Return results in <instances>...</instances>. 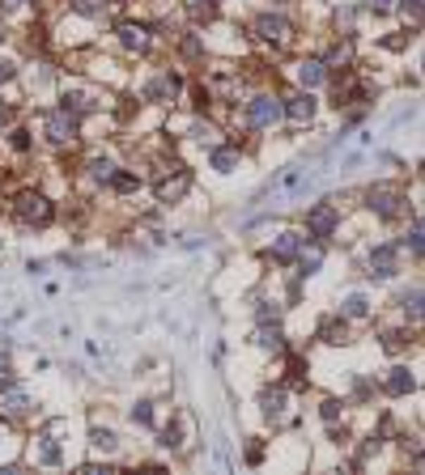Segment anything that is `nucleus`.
I'll return each mask as SVG.
<instances>
[{
  "mask_svg": "<svg viewBox=\"0 0 425 475\" xmlns=\"http://www.w3.org/2000/svg\"><path fill=\"white\" fill-rule=\"evenodd\" d=\"M89 174H94L98 183H106V178H111V174H115V166H111V162H106V157H94V162H89Z\"/></svg>",
  "mask_w": 425,
  "mask_h": 475,
  "instance_id": "5701e85b",
  "label": "nucleus"
},
{
  "mask_svg": "<svg viewBox=\"0 0 425 475\" xmlns=\"http://www.w3.org/2000/svg\"><path fill=\"white\" fill-rule=\"evenodd\" d=\"M162 445H166V450H179V445H183V441H179V429H175V424H170V429L162 433Z\"/></svg>",
  "mask_w": 425,
  "mask_h": 475,
  "instance_id": "7c9ffc66",
  "label": "nucleus"
},
{
  "mask_svg": "<svg viewBox=\"0 0 425 475\" xmlns=\"http://www.w3.org/2000/svg\"><path fill=\"white\" fill-rule=\"evenodd\" d=\"M391 5H395V0H366V9H370V13H387Z\"/></svg>",
  "mask_w": 425,
  "mask_h": 475,
  "instance_id": "f704fd0d",
  "label": "nucleus"
},
{
  "mask_svg": "<svg viewBox=\"0 0 425 475\" xmlns=\"http://www.w3.org/2000/svg\"><path fill=\"white\" fill-rule=\"evenodd\" d=\"M175 93H179V77H175V72H162L158 81L145 85V98H149V102H175Z\"/></svg>",
  "mask_w": 425,
  "mask_h": 475,
  "instance_id": "6e6552de",
  "label": "nucleus"
},
{
  "mask_svg": "<svg viewBox=\"0 0 425 475\" xmlns=\"http://www.w3.org/2000/svg\"><path fill=\"white\" fill-rule=\"evenodd\" d=\"M187 187H191V174L179 170L175 178H162V183H158V200H162V204H175V200L187 195Z\"/></svg>",
  "mask_w": 425,
  "mask_h": 475,
  "instance_id": "1a4fd4ad",
  "label": "nucleus"
},
{
  "mask_svg": "<svg viewBox=\"0 0 425 475\" xmlns=\"http://www.w3.org/2000/svg\"><path fill=\"white\" fill-rule=\"evenodd\" d=\"M72 9H77V13H89V18H94V13H98V0H72Z\"/></svg>",
  "mask_w": 425,
  "mask_h": 475,
  "instance_id": "72a5a7b5",
  "label": "nucleus"
},
{
  "mask_svg": "<svg viewBox=\"0 0 425 475\" xmlns=\"http://www.w3.org/2000/svg\"><path fill=\"white\" fill-rule=\"evenodd\" d=\"M281 115L289 119V124H310V119H315V98H310V89L289 93V98L281 102Z\"/></svg>",
  "mask_w": 425,
  "mask_h": 475,
  "instance_id": "39448f33",
  "label": "nucleus"
},
{
  "mask_svg": "<svg viewBox=\"0 0 425 475\" xmlns=\"http://www.w3.org/2000/svg\"><path fill=\"white\" fill-rule=\"evenodd\" d=\"M111 183H115L120 191H137V187H141V183H137L132 174H111Z\"/></svg>",
  "mask_w": 425,
  "mask_h": 475,
  "instance_id": "cd10ccee",
  "label": "nucleus"
},
{
  "mask_svg": "<svg viewBox=\"0 0 425 475\" xmlns=\"http://www.w3.org/2000/svg\"><path fill=\"white\" fill-rule=\"evenodd\" d=\"M191 136H196V141H204V145H212V149H217V132H212L208 124H196V128H191Z\"/></svg>",
  "mask_w": 425,
  "mask_h": 475,
  "instance_id": "393cba45",
  "label": "nucleus"
},
{
  "mask_svg": "<svg viewBox=\"0 0 425 475\" xmlns=\"http://www.w3.org/2000/svg\"><path fill=\"white\" fill-rule=\"evenodd\" d=\"M345 314H349V318H366V314H370V301H366L362 293H353V297L345 301Z\"/></svg>",
  "mask_w": 425,
  "mask_h": 475,
  "instance_id": "412c9836",
  "label": "nucleus"
},
{
  "mask_svg": "<svg viewBox=\"0 0 425 475\" xmlns=\"http://www.w3.org/2000/svg\"><path fill=\"white\" fill-rule=\"evenodd\" d=\"M132 420H137V424H153V408H149V403H137V408H132Z\"/></svg>",
  "mask_w": 425,
  "mask_h": 475,
  "instance_id": "bb28decb",
  "label": "nucleus"
},
{
  "mask_svg": "<svg viewBox=\"0 0 425 475\" xmlns=\"http://www.w3.org/2000/svg\"><path fill=\"white\" fill-rule=\"evenodd\" d=\"M217 13V0H187V18L191 22H212Z\"/></svg>",
  "mask_w": 425,
  "mask_h": 475,
  "instance_id": "f3484780",
  "label": "nucleus"
},
{
  "mask_svg": "<svg viewBox=\"0 0 425 475\" xmlns=\"http://www.w3.org/2000/svg\"><path fill=\"white\" fill-rule=\"evenodd\" d=\"M13 212H18V221L22 225H47L51 221V200L47 195H39V191H22L18 195V204H13Z\"/></svg>",
  "mask_w": 425,
  "mask_h": 475,
  "instance_id": "f257e3e1",
  "label": "nucleus"
},
{
  "mask_svg": "<svg viewBox=\"0 0 425 475\" xmlns=\"http://www.w3.org/2000/svg\"><path fill=\"white\" fill-rule=\"evenodd\" d=\"M47 136H51L56 145H72V141H77V115H68V110L47 115Z\"/></svg>",
  "mask_w": 425,
  "mask_h": 475,
  "instance_id": "423d86ee",
  "label": "nucleus"
},
{
  "mask_svg": "<svg viewBox=\"0 0 425 475\" xmlns=\"http://www.w3.org/2000/svg\"><path fill=\"white\" fill-rule=\"evenodd\" d=\"M255 34H260L264 43H289V22L277 18V13H264V18L255 22Z\"/></svg>",
  "mask_w": 425,
  "mask_h": 475,
  "instance_id": "0eeeda50",
  "label": "nucleus"
},
{
  "mask_svg": "<svg viewBox=\"0 0 425 475\" xmlns=\"http://www.w3.org/2000/svg\"><path fill=\"white\" fill-rule=\"evenodd\" d=\"M336 225H341L336 204H315V208L306 212V233H310V238H332Z\"/></svg>",
  "mask_w": 425,
  "mask_h": 475,
  "instance_id": "f03ea898",
  "label": "nucleus"
},
{
  "mask_svg": "<svg viewBox=\"0 0 425 475\" xmlns=\"http://www.w3.org/2000/svg\"><path fill=\"white\" fill-rule=\"evenodd\" d=\"M0 9H5V13H13V9H18V0H0Z\"/></svg>",
  "mask_w": 425,
  "mask_h": 475,
  "instance_id": "58836bf2",
  "label": "nucleus"
},
{
  "mask_svg": "<svg viewBox=\"0 0 425 475\" xmlns=\"http://www.w3.org/2000/svg\"><path fill=\"white\" fill-rule=\"evenodd\" d=\"M234 166H239V153H234V149H212V170L226 174V170H234Z\"/></svg>",
  "mask_w": 425,
  "mask_h": 475,
  "instance_id": "6ab92c4d",
  "label": "nucleus"
},
{
  "mask_svg": "<svg viewBox=\"0 0 425 475\" xmlns=\"http://www.w3.org/2000/svg\"><path fill=\"white\" fill-rule=\"evenodd\" d=\"M336 416H341V403H336V399H328V403H324V420H328V424H332V420H336Z\"/></svg>",
  "mask_w": 425,
  "mask_h": 475,
  "instance_id": "e433bc0d",
  "label": "nucleus"
},
{
  "mask_svg": "<svg viewBox=\"0 0 425 475\" xmlns=\"http://www.w3.org/2000/svg\"><path fill=\"white\" fill-rule=\"evenodd\" d=\"M404 344H408V339H404L400 331H387V335H383V348H387V352H400Z\"/></svg>",
  "mask_w": 425,
  "mask_h": 475,
  "instance_id": "a878e982",
  "label": "nucleus"
},
{
  "mask_svg": "<svg viewBox=\"0 0 425 475\" xmlns=\"http://www.w3.org/2000/svg\"><path fill=\"white\" fill-rule=\"evenodd\" d=\"M383 386H387V395H408V391H412V386H417V378H412V374H408V370H391V374H387V382H383Z\"/></svg>",
  "mask_w": 425,
  "mask_h": 475,
  "instance_id": "4468645a",
  "label": "nucleus"
},
{
  "mask_svg": "<svg viewBox=\"0 0 425 475\" xmlns=\"http://www.w3.org/2000/svg\"><path fill=\"white\" fill-rule=\"evenodd\" d=\"M260 348H268V352H285V335H281L277 323H272V327H268V323L260 327Z\"/></svg>",
  "mask_w": 425,
  "mask_h": 475,
  "instance_id": "2eb2a0df",
  "label": "nucleus"
},
{
  "mask_svg": "<svg viewBox=\"0 0 425 475\" xmlns=\"http://www.w3.org/2000/svg\"><path fill=\"white\" fill-rule=\"evenodd\" d=\"M324 77H328V64H324V60H306V64L298 68V81H302V89L324 85Z\"/></svg>",
  "mask_w": 425,
  "mask_h": 475,
  "instance_id": "f8f14e48",
  "label": "nucleus"
},
{
  "mask_svg": "<svg viewBox=\"0 0 425 475\" xmlns=\"http://www.w3.org/2000/svg\"><path fill=\"white\" fill-rule=\"evenodd\" d=\"M400 9H404V18H412V22H421V0H404V5H400Z\"/></svg>",
  "mask_w": 425,
  "mask_h": 475,
  "instance_id": "473e14b6",
  "label": "nucleus"
},
{
  "mask_svg": "<svg viewBox=\"0 0 425 475\" xmlns=\"http://www.w3.org/2000/svg\"><path fill=\"white\" fill-rule=\"evenodd\" d=\"M370 276H379V280L395 276V247H374L370 251Z\"/></svg>",
  "mask_w": 425,
  "mask_h": 475,
  "instance_id": "9d476101",
  "label": "nucleus"
},
{
  "mask_svg": "<svg viewBox=\"0 0 425 475\" xmlns=\"http://www.w3.org/2000/svg\"><path fill=\"white\" fill-rule=\"evenodd\" d=\"M324 335H328V344H341V339H345V323H328Z\"/></svg>",
  "mask_w": 425,
  "mask_h": 475,
  "instance_id": "c85d7f7f",
  "label": "nucleus"
},
{
  "mask_svg": "<svg viewBox=\"0 0 425 475\" xmlns=\"http://www.w3.org/2000/svg\"><path fill=\"white\" fill-rule=\"evenodd\" d=\"M404 310H408V318H412V323L421 318V289H412V293H404Z\"/></svg>",
  "mask_w": 425,
  "mask_h": 475,
  "instance_id": "b1692460",
  "label": "nucleus"
},
{
  "mask_svg": "<svg viewBox=\"0 0 425 475\" xmlns=\"http://www.w3.org/2000/svg\"><path fill=\"white\" fill-rule=\"evenodd\" d=\"M319 263H324V251H319V247H310V251H302V276H310V272H319Z\"/></svg>",
  "mask_w": 425,
  "mask_h": 475,
  "instance_id": "4be33fe9",
  "label": "nucleus"
},
{
  "mask_svg": "<svg viewBox=\"0 0 425 475\" xmlns=\"http://www.w3.org/2000/svg\"><path fill=\"white\" fill-rule=\"evenodd\" d=\"M0 386H13V370H9V356L0 352Z\"/></svg>",
  "mask_w": 425,
  "mask_h": 475,
  "instance_id": "c756f323",
  "label": "nucleus"
},
{
  "mask_svg": "<svg viewBox=\"0 0 425 475\" xmlns=\"http://www.w3.org/2000/svg\"><path fill=\"white\" fill-rule=\"evenodd\" d=\"M268 318H272V323H277V318H281V310H277V306H268V301H264V306H260V323H268Z\"/></svg>",
  "mask_w": 425,
  "mask_h": 475,
  "instance_id": "c9c22d12",
  "label": "nucleus"
},
{
  "mask_svg": "<svg viewBox=\"0 0 425 475\" xmlns=\"http://www.w3.org/2000/svg\"><path fill=\"white\" fill-rule=\"evenodd\" d=\"M89 445H94V450H102V454H111V450H115L120 441H115V433H106V429H94V433H89Z\"/></svg>",
  "mask_w": 425,
  "mask_h": 475,
  "instance_id": "aec40b11",
  "label": "nucleus"
},
{
  "mask_svg": "<svg viewBox=\"0 0 425 475\" xmlns=\"http://www.w3.org/2000/svg\"><path fill=\"white\" fill-rule=\"evenodd\" d=\"M366 204H370V212H379V216H395L400 204H404V191L391 187V183H379V187H370Z\"/></svg>",
  "mask_w": 425,
  "mask_h": 475,
  "instance_id": "7ed1b4c3",
  "label": "nucleus"
},
{
  "mask_svg": "<svg viewBox=\"0 0 425 475\" xmlns=\"http://www.w3.org/2000/svg\"><path fill=\"white\" fill-rule=\"evenodd\" d=\"M43 462H60V450H56L51 437H43Z\"/></svg>",
  "mask_w": 425,
  "mask_h": 475,
  "instance_id": "2f4dec72",
  "label": "nucleus"
},
{
  "mask_svg": "<svg viewBox=\"0 0 425 475\" xmlns=\"http://www.w3.org/2000/svg\"><path fill=\"white\" fill-rule=\"evenodd\" d=\"M0 408H5V416H26L30 399H26L22 391H9V395H5V403H0Z\"/></svg>",
  "mask_w": 425,
  "mask_h": 475,
  "instance_id": "a211bd4d",
  "label": "nucleus"
},
{
  "mask_svg": "<svg viewBox=\"0 0 425 475\" xmlns=\"http://www.w3.org/2000/svg\"><path fill=\"white\" fill-rule=\"evenodd\" d=\"M260 403H264V416H268V420H281V416H285V391H264Z\"/></svg>",
  "mask_w": 425,
  "mask_h": 475,
  "instance_id": "dca6fc26",
  "label": "nucleus"
},
{
  "mask_svg": "<svg viewBox=\"0 0 425 475\" xmlns=\"http://www.w3.org/2000/svg\"><path fill=\"white\" fill-rule=\"evenodd\" d=\"M120 43H124L128 51H149V30H145V26L124 22V26H120Z\"/></svg>",
  "mask_w": 425,
  "mask_h": 475,
  "instance_id": "9b49d317",
  "label": "nucleus"
},
{
  "mask_svg": "<svg viewBox=\"0 0 425 475\" xmlns=\"http://www.w3.org/2000/svg\"><path fill=\"white\" fill-rule=\"evenodd\" d=\"M298 251H302V233H281L277 242H272V259H281V263L293 259Z\"/></svg>",
  "mask_w": 425,
  "mask_h": 475,
  "instance_id": "ddd939ff",
  "label": "nucleus"
},
{
  "mask_svg": "<svg viewBox=\"0 0 425 475\" xmlns=\"http://www.w3.org/2000/svg\"><path fill=\"white\" fill-rule=\"evenodd\" d=\"M247 119L255 128H272L277 119H281V98H272V93H260V98H251V106H247Z\"/></svg>",
  "mask_w": 425,
  "mask_h": 475,
  "instance_id": "20e7f679",
  "label": "nucleus"
},
{
  "mask_svg": "<svg viewBox=\"0 0 425 475\" xmlns=\"http://www.w3.org/2000/svg\"><path fill=\"white\" fill-rule=\"evenodd\" d=\"M5 81H13V64H9V60H0V85H5Z\"/></svg>",
  "mask_w": 425,
  "mask_h": 475,
  "instance_id": "4c0bfd02",
  "label": "nucleus"
}]
</instances>
